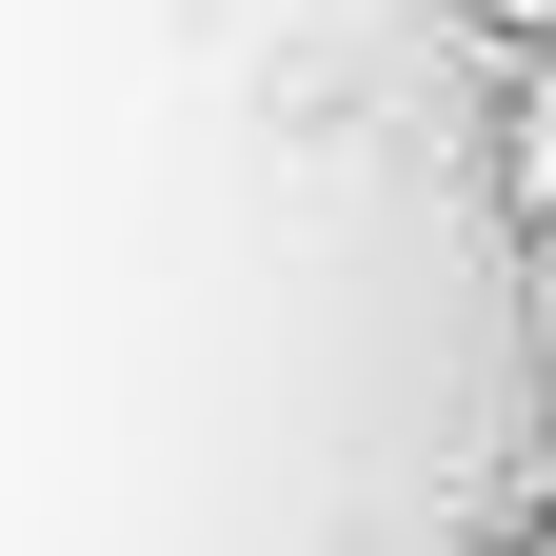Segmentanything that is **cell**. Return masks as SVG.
Masks as SVG:
<instances>
[{"instance_id": "6da1fadb", "label": "cell", "mask_w": 556, "mask_h": 556, "mask_svg": "<svg viewBox=\"0 0 556 556\" xmlns=\"http://www.w3.org/2000/svg\"><path fill=\"white\" fill-rule=\"evenodd\" d=\"M497 199H517V239H556V60L497 100Z\"/></svg>"}, {"instance_id": "7a4b0ae2", "label": "cell", "mask_w": 556, "mask_h": 556, "mask_svg": "<svg viewBox=\"0 0 556 556\" xmlns=\"http://www.w3.org/2000/svg\"><path fill=\"white\" fill-rule=\"evenodd\" d=\"M477 21H497V40H536V60H556V0H477Z\"/></svg>"}, {"instance_id": "3957f363", "label": "cell", "mask_w": 556, "mask_h": 556, "mask_svg": "<svg viewBox=\"0 0 556 556\" xmlns=\"http://www.w3.org/2000/svg\"><path fill=\"white\" fill-rule=\"evenodd\" d=\"M536 497H556V378H536Z\"/></svg>"}, {"instance_id": "277c9868", "label": "cell", "mask_w": 556, "mask_h": 556, "mask_svg": "<svg viewBox=\"0 0 556 556\" xmlns=\"http://www.w3.org/2000/svg\"><path fill=\"white\" fill-rule=\"evenodd\" d=\"M536 536H556V497H536Z\"/></svg>"}]
</instances>
